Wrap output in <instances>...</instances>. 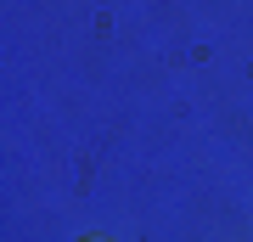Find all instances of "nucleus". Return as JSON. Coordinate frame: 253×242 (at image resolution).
I'll return each instance as SVG.
<instances>
[{
    "mask_svg": "<svg viewBox=\"0 0 253 242\" xmlns=\"http://www.w3.org/2000/svg\"><path fill=\"white\" fill-rule=\"evenodd\" d=\"M84 242H107V237H84Z\"/></svg>",
    "mask_w": 253,
    "mask_h": 242,
    "instance_id": "1",
    "label": "nucleus"
}]
</instances>
